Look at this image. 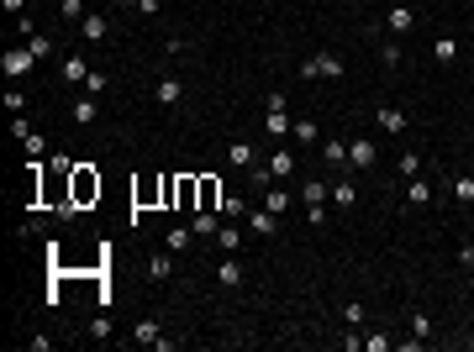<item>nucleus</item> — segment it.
Masks as SVG:
<instances>
[{
    "label": "nucleus",
    "mask_w": 474,
    "mask_h": 352,
    "mask_svg": "<svg viewBox=\"0 0 474 352\" xmlns=\"http://www.w3.org/2000/svg\"><path fill=\"white\" fill-rule=\"evenodd\" d=\"M69 200H74V205L100 200V174H95L90 163H74V168H69Z\"/></svg>",
    "instance_id": "f257e3e1"
},
{
    "label": "nucleus",
    "mask_w": 474,
    "mask_h": 352,
    "mask_svg": "<svg viewBox=\"0 0 474 352\" xmlns=\"http://www.w3.org/2000/svg\"><path fill=\"white\" fill-rule=\"evenodd\" d=\"M300 79H343V58H337L332 47H321V53H311V58L300 63Z\"/></svg>",
    "instance_id": "f03ea898"
},
{
    "label": "nucleus",
    "mask_w": 474,
    "mask_h": 352,
    "mask_svg": "<svg viewBox=\"0 0 474 352\" xmlns=\"http://www.w3.org/2000/svg\"><path fill=\"white\" fill-rule=\"evenodd\" d=\"M290 127H296V121L284 111V95H263V131H269V137H284Z\"/></svg>",
    "instance_id": "7ed1b4c3"
},
{
    "label": "nucleus",
    "mask_w": 474,
    "mask_h": 352,
    "mask_svg": "<svg viewBox=\"0 0 474 352\" xmlns=\"http://www.w3.org/2000/svg\"><path fill=\"white\" fill-rule=\"evenodd\" d=\"M32 47H6V58H0V69L11 74V79H26V74H32Z\"/></svg>",
    "instance_id": "20e7f679"
},
{
    "label": "nucleus",
    "mask_w": 474,
    "mask_h": 352,
    "mask_svg": "<svg viewBox=\"0 0 474 352\" xmlns=\"http://www.w3.org/2000/svg\"><path fill=\"white\" fill-rule=\"evenodd\" d=\"M348 163H353V168H374L379 163L374 137H353V142H348Z\"/></svg>",
    "instance_id": "39448f33"
},
{
    "label": "nucleus",
    "mask_w": 474,
    "mask_h": 352,
    "mask_svg": "<svg viewBox=\"0 0 474 352\" xmlns=\"http://www.w3.org/2000/svg\"><path fill=\"white\" fill-rule=\"evenodd\" d=\"M195 189H201V205H195V211H222V179L195 174Z\"/></svg>",
    "instance_id": "423d86ee"
},
{
    "label": "nucleus",
    "mask_w": 474,
    "mask_h": 352,
    "mask_svg": "<svg viewBox=\"0 0 474 352\" xmlns=\"http://www.w3.org/2000/svg\"><path fill=\"white\" fill-rule=\"evenodd\" d=\"M153 100H158V106H164V111H174L179 100H185V84H179L174 74H164V79L153 84Z\"/></svg>",
    "instance_id": "0eeeda50"
},
{
    "label": "nucleus",
    "mask_w": 474,
    "mask_h": 352,
    "mask_svg": "<svg viewBox=\"0 0 474 352\" xmlns=\"http://www.w3.org/2000/svg\"><path fill=\"white\" fill-rule=\"evenodd\" d=\"M216 284H222V289H243V263H237L232 253H222V263H216Z\"/></svg>",
    "instance_id": "6e6552de"
},
{
    "label": "nucleus",
    "mask_w": 474,
    "mask_h": 352,
    "mask_svg": "<svg viewBox=\"0 0 474 352\" xmlns=\"http://www.w3.org/2000/svg\"><path fill=\"white\" fill-rule=\"evenodd\" d=\"M227 163L253 174V168H259V147H253V142H232V147H227Z\"/></svg>",
    "instance_id": "1a4fd4ad"
},
{
    "label": "nucleus",
    "mask_w": 474,
    "mask_h": 352,
    "mask_svg": "<svg viewBox=\"0 0 474 352\" xmlns=\"http://www.w3.org/2000/svg\"><path fill=\"white\" fill-rule=\"evenodd\" d=\"M263 168H269V179L280 184V179L296 174V153H290V147H280V153H269V163H263Z\"/></svg>",
    "instance_id": "9d476101"
},
{
    "label": "nucleus",
    "mask_w": 474,
    "mask_h": 352,
    "mask_svg": "<svg viewBox=\"0 0 474 352\" xmlns=\"http://www.w3.org/2000/svg\"><path fill=\"white\" fill-rule=\"evenodd\" d=\"M416 32V11L411 6H390V37H411Z\"/></svg>",
    "instance_id": "9b49d317"
},
{
    "label": "nucleus",
    "mask_w": 474,
    "mask_h": 352,
    "mask_svg": "<svg viewBox=\"0 0 474 352\" xmlns=\"http://www.w3.org/2000/svg\"><path fill=\"white\" fill-rule=\"evenodd\" d=\"M106 32H111V22H106L100 11H90V16L79 22V37H84V42H106Z\"/></svg>",
    "instance_id": "f8f14e48"
},
{
    "label": "nucleus",
    "mask_w": 474,
    "mask_h": 352,
    "mask_svg": "<svg viewBox=\"0 0 474 352\" xmlns=\"http://www.w3.org/2000/svg\"><path fill=\"white\" fill-rule=\"evenodd\" d=\"M374 121L390 131V137H401V131H406V111H401V106H379V111H374Z\"/></svg>",
    "instance_id": "ddd939ff"
},
{
    "label": "nucleus",
    "mask_w": 474,
    "mask_h": 352,
    "mask_svg": "<svg viewBox=\"0 0 474 352\" xmlns=\"http://www.w3.org/2000/svg\"><path fill=\"white\" fill-rule=\"evenodd\" d=\"M248 226H253L259 237H274V232H280V216H274L269 205H259V211H248Z\"/></svg>",
    "instance_id": "4468645a"
},
{
    "label": "nucleus",
    "mask_w": 474,
    "mask_h": 352,
    "mask_svg": "<svg viewBox=\"0 0 474 352\" xmlns=\"http://www.w3.org/2000/svg\"><path fill=\"white\" fill-rule=\"evenodd\" d=\"M300 200H306V205H327L332 184H327V179H306V184H300Z\"/></svg>",
    "instance_id": "2eb2a0df"
},
{
    "label": "nucleus",
    "mask_w": 474,
    "mask_h": 352,
    "mask_svg": "<svg viewBox=\"0 0 474 352\" xmlns=\"http://www.w3.org/2000/svg\"><path fill=\"white\" fill-rule=\"evenodd\" d=\"M190 232H195V237H216V232H222L216 211H190Z\"/></svg>",
    "instance_id": "dca6fc26"
},
{
    "label": "nucleus",
    "mask_w": 474,
    "mask_h": 352,
    "mask_svg": "<svg viewBox=\"0 0 474 352\" xmlns=\"http://www.w3.org/2000/svg\"><path fill=\"white\" fill-rule=\"evenodd\" d=\"M179 211H195L201 205V189H195V174H179V200H174Z\"/></svg>",
    "instance_id": "f3484780"
},
{
    "label": "nucleus",
    "mask_w": 474,
    "mask_h": 352,
    "mask_svg": "<svg viewBox=\"0 0 474 352\" xmlns=\"http://www.w3.org/2000/svg\"><path fill=\"white\" fill-rule=\"evenodd\" d=\"M321 158H327V168H343L348 163V142L343 137H327V142H321Z\"/></svg>",
    "instance_id": "a211bd4d"
},
{
    "label": "nucleus",
    "mask_w": 474,
    "mask_h": 352,
    "mask_svg": "<svg viewBox=\"0 0 474 352\" xmlns=\"http://www.w3.org/2000/svg\"><path fill=\"white\" fill-rule=\"evenodd\" d=\"M406 200H411V205H427V200H432V179H427V174L406 179Z\"/></svg>",
    "instance_id": "6ab92c4d"
},
{
    "label": "nucleus",
    "mask_w": 474,
    "mask_h": 352,
    "mask_svg": "<svg viewBox=\"0 0 474 352\" xmlns=\"http://www.w3.org/2000/svg\"><path fill=\"white\" fill-rule=\"evenodd\" d=\"M59 79H63V84H84V79H90V63H84V58H63Z\"/></svg>",
    "instance_id": "aec40b11"
},
{
    "label": "nucleus",
    "mask_w": 474,
    "mask_h": 352,
    "mask_svg": "<svg viewBox=\"0 0 474 352\" xmlns=\"http://www.w3.org/2000/svg\"><path fill=\"white\" fill-rule=\"evenodd\" d=\"M169 273H174V258H169V253H153V258H148V279H153V284H164Z\"/></svg>",
    "instance_id": "412c9836"
},
{
    "label": "nucleus",
    "mask_w": 474,
    "mask_h": 352,
    "mask_svg": "<svg viewBox=\"0 0 474 352\" xmlns=\"http://www.w3.org/2000/svg\"><path fill=\"white\" fill-rule=\"evenodd\" d=\"M332 205H343V211H353V205H358V189L348 184V179H337V184H332Z\"/></svg>",
    "instance_id": "4be33fe9"
},
{
    "label": "nucleus",
    "mask_w": 474,
    "mask_h": 352,
    "mask_svg": "<svg viewBox=\"0 0 474 352\" xmlns=\"http://www.w3.org/2000/svg\"><path fill=\"white\" fill-rule=\"evenodd\" d=\"M432 58H438L443 69H448V63H459V42H453V37H438V42H432Z\"/></svg>",
    "instance_id": "5701e85b"
},
{
    "label": "nucleus",
    "mask_w": 474,
    "mask_h": 352,
    "mask_svg": "<svg viewBox=\"0 0 474 352\" xmlns=\"http://www.w3.org/2000/svg\"><path fill=\"white\" fill-rule=\"evenodd\" d=\"M263 205H269V211H274V216H284V211H290V189H280V184H269V189H263Z\"/></svg>",
    "instance_id": "b1692460"
},
{
    "label": "nucleus",
    "mask_w": 474,
    "mask_h": 352,
    "mask_svg": "<svg viewBox=\"0 0 474 352\" xmlns=\"http://www.w3.org/2000/svg\"><path fill=\"white\" fill-rule=\"evenodd\" d=\"M290 137H296L300 147H311V142L321 137V127H316V121H296V127H290Z\"/></svg>",
    "instance_id": "393cba45"
},
{
    "label": "nucleus",
    "mask_w": 474,
    "mask_h": 352,
    "mask_svg": "<svg viewBox=\"0 0 474 352\" xmlns=\"http://www.w3.org/2000/svg\"><path fill=\"white\" fill-rule=\"evenodd\" d=\"M190 242H195V232H190V226H174V232L164 237V247H169V253H185Z\"/></svg>",
    "instance_id": "a878e982"
},
{
    "label": "nucleus",
    "mask_w": 474,
    "mask_h": 352,
    "mask_svg": "<svg viewBox=\"0 0 474 352\" xmlns=\"http://www.w3.org/2000/svg\"><path fill=\"white\" fill-rule=\"evenodd\" d=\"M395 174H401V179H416V174H422V153H401V158H395Z\"/></svg>",
    "instance_id": "bb28decb"
},
{
    "label": "nucleus",
    "mask_w": 474,
    "mask_h": 352,
    "mask_svg": "<svg viewBox=\"0 0 474 352\" xmlns=\"http://www.w3.org/2000/svg\"><path fill=\"white\" fill-rule=\"evenodd\" d=\"M453 200H459V205H474V174H459V179H453Z\"/></svg>",
    "instance_id": "cd10ccee"
},
{
    "label": "nucleus",
    "mask_w": 474,
    "mask_h": 352,
    "mask_svg": "<svg viewBox=\"0 0 474 352\" xmlns=\"http://www.w3.org/2000/svg\"><path fill=\"white\" fill-rule=\"evenodd\" d=\"M69 116H74V127H90V121H95V95H90V100H74Z\"/></svg>",
    "instance_id": "c85d7f7f"
},
{
    "label": "nucleus",
    "mask_w": 474,
    "mask_h": 352,
    "mask_svg": "<svg viewBox=\"0 0 474 352\" xmlns=\"http://www.w3.org/2000/svg\"><path fill=\"white\" fill-rule=\"evenodd\" d=\"M216 247H222V253H237V247H243V232H237V226H222V232H216Z\"/></svg>",
    "instance_id": "c756f323"
},
{
    "label": "nucleus",
    "mask_w": 474,
    "mask_h": 352,
    "mask_svg": "<svg viewBox=\"0 0 474 352\" xmlns=\"http://www.w3.org/2000/svg\"><path fill=\"white\" fill-rule=\"evenodd\" d=\"M222 216L232 221V216H248V200L243 195H222Z\"/></svg>",
    "instance_id": "7c9ffc66"
},
{
    "label": "nucleus",
    "mask_w": 474,
    "mask_h": 352,
    "mask_svg": "<svg viewBox=\"0 0 474 352\" xmlns=\"http://www.w3.org/2000/svg\"><path fill=\"white\" fill-rule=\"evenodd\" d=\"M59 16L63 22H84L90 11H84V0H59Z\"/></svg>",
    "instance_id": "2f4dec72"
},
{
    "label": "nucleus",
    "mask_w": 474,
    "mask_h": 352,
    "mask_svg": "<svg viewBox=\"0 0 474 352\" xmlns=\"http://www.w3.org/2000/svg\"><path fill=\"white\" fill-rule=\"evenodd\" d=\"M411 337H432V321H427V310H411Z\"/></svg>",
    "instance_id": "473e14b6"
},
{
    "label": "nucleus",
    "mask_w": 474,
    "mask_h": 352,
    "mask_svg": "<svg viewBox=\"0 0 474 352\" xmlns=\"http://www.w3.org/2000/svg\"><path fill=\"white\" fill-rule=\"evenodd\" d=\"M26 47H32V58H37V63L53 53V42H47V37H26Z\"/></svg>",
    "instance_id": "72a5a7b5"
},
{
    "label": "nucleus",
    "mask_w": 474,
    "mask_h": 352,
    "mask_svg": "<svg viewBox=\"0 0 474 352\" xmlns=\"http://www.w3.org/2000/svg\"><path fill=\"white\" fill-rule=\"evenodd\" d=\"M6 111H11V116H22V111H26V95H22V90H6Z\"/></svg>",
    "instance_id": "f704fd0d"
},
{
    "label": "nucleus",
    "mask_w": 474,
    "mask_h": 352,
    "mask_svg": "<svg viewBox=\"0 0 474 352\" xmlns=\"http://www.w3.org/2000/svg\"><path fill=\"white\" fill-rule=\"evenodd\" d=\"M343 321H348V326H364V305H358V300H348V305H343Z\"/></svg>",
    "instance_id": "c9c22d12"
},
{
    "label": "nucleus",
    "mask_w": 474,
    "mask_h": 352,
    "mask_svg": "<svg viewBox=\"0 0 474 352\" xmlns=\"http://www.w3.org/2000/svg\"><path fill=\"white\" fill-rule=\"evenodd\" d=\"M137 342H148V347H153V342H158V321H137Z\"/></svg>",
    "instance_id": "e433bc0d"
},
{
    "label": "nucleus",
    "mask_w": 474,
    "mask_h": 352,
    "mask_svg": "<svg viewBox=\"0 0 474 352\" xmlns=\"http://www.w3.org/2000/svg\"><path fill=\"white\" fill-rule=\"evenodd\" d=\"M127 6H132V11H142V16H158V11H164V0H127Z\"/></svg>",
    "instance_id": "4c0bfd02"
},
{
    "label": "nucleus",
    "mask_w": 474,
    "mask_h": 352,
    "mask_svg": "<svg viewBox=\"0 0 474 352\" xmlns=\"http://www.w3.org/2000/svg\"><path fill=\"white\" fill-rule=\"evenodd\" d=\"M379 63H390V69H395V63H401V42H385V47H379Z\"/></svg>",
    "instance_id": "58836bf2"
},
{
    "label": "nucleus",
    "mask_w": 474,
    "mask_h": 352,
    "mask_svg": "<svg viewBox=\"0 0 474 352\" xmlns=\"http://www.w3.org/2000/svg\"><path fill=\"white\" fill-rule=\"evenodd\" d=\"M106 84H111L106 74H100V69H90V79H84V90H90V95H100V90H106Z\"/></svg>",
    "instance_id": "ea45409f"
},
{
    "label": "nucleus",
    "mask_w": 474,
    "mask_h": 352,
    "mask_svg": "<svg viewBox=\"0 0 474 352\" xmlns=\"http://www.w3.org/2000/svg\"><path fill=\"white\" fill-rule=\"evenodd\" d=\"M90 337H95V342H106V337H111V316H95V326H90Z\"/></svg>",
    "instance_id": "a19ab883"
},
{
    "label": "nucleus",
    "mask_w": 474,
    "mask_h": 352,
    "mask_svg": "<svg viewBox=\"0 0 474 352\" xmlns=\"http://www.w3.org/2000/svg\"><path fill=\"white\" fill-rule=\"evenodd\" d=\"M364 347H369V352H390V337H379V331H369V337H364Z\"/></svg>",
    "instance_id": "79ce46f5"
},
{
    "label": "nucleus",
    "mask_w": 474,
    "mask_h": 352,
    "mask_svg": "<svg viewBox=\"0 0 474 352\" xmlns=\"http://www.w3.org/2000/svg\"><path fill=\"white\" fill-rule=\"evenodd\" d=\"M0 6H6V16H22V6H26V0H0Z\"/></svg>",
    "instance_id": "37998d69"
},
{
    "label": "nucleus",
    "mask_w": 474,
    "mask_h": 352,
    "mask_svg": "<svg viewBox=\"0 0 474 352\" xmlns=\"http://www.w3.org/2000/svg\"><path fill=\"white\" fill-rule=\"evenodd\" d=\"M469 342H474V331H469Z\"/></svg>",
    "instance_id": "c03bdc74"
},
{
    "label": "nucleus",
    "mask_w": 474,
    "mask_h": 352,
    "mask_svg": "<svg viewBox=\"0 0 474 352\" xmlns=\"http://www.w3.org/2000/svg\"><path fill=\"white\" fill-rule=\"evenodd\" d=\"M469 253H474V242H469Z\"/></svg>",
    "instance_id": "a18cd8bd"
},
{
    "label": "nucleus",
    "mask_w": 474,
    "mask_h": 352,
    "mask_svg": "<svg viewBox=\"0 0 474 352\" xmlns=\"http://www.w3.org/2000/svg\"><path fill=\"white\" fill-rule=\"evenodd\" d=\"M348 6H353V0H348Z\"/></svg>",
    "instance_id": "49530a36"
}]
</instances>
